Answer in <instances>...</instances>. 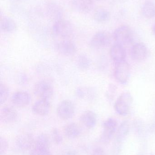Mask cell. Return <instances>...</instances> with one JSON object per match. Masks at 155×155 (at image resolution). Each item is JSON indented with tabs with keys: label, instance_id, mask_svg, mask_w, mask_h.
Returning a JSON list of instances; mask_svg holds the SVG:
<instances>
[{
	"label": "cell",
	"instance_id": "8",
	"mask_svg": "<svg viewBox=\"0 0 155 155\" xmlns=\"http://www.w3.org/2000/svg\"><path fill=\"white\" fill-rule=\"evenodd\" d=\"M130 72V66L128 63L124 61L117 63L115 70V76L118 82L125 84L129 79Z\"/></svg>",
	"mask_w": 155,
	"mask_h": 155
},
{
	"label": "cell",
	"instance_id": "22",
	"mask_svg": "<svg viewBox=\"0 0 155 155\" xmlns=\"http://www.w3.org/2000/svg\"><path fill=\"white\" fill-rule=\"evenodd\" d=\"M76 95L77 97L85 100H91L94 96V91L87 87H80L76 89Z\"/></svg>",
	"mask_w": 155,
	"mask_h": 155
},
{
	"label": "cell",
	"instance_id": "5",
	"mask_svg": "<svg viewBox=\"0 0 155 155\" xmlns=\"http://www.w3.org/2000/svg\"><path fill=\"white\" fill-rule=\"evenodd\" d=\"M34 94L40 99L49 100L54 95V89L52 85L46 81L36 83L34 87Z\"/></svg>",
	"mask_w": 155,
	"mask_h": 155
},
{
	"label": "cell",
	"instance_id": "9",
	"mask_svg": "<svg viewBox=\"0 0 155 155\" xmlns=\"http://www.w3.org/2000/svg\"><path fill=\"white\" fill-rule=\"evenodd\" d=\"M57 52L64 56H72L77 51V47L75 44L69 40L60 41L56 45Z\"/></svg>",
	"mask_w": 155,
	"mask_h": 155
},
{
	"label": "cell",
	"instance_id": "29",
	"mask_svg": "<svg viewBox=\"0 0 155 155\" xmlns=\"http://www.w3.org/2000/svg\"><path fill=\"white\" fill-rule=\"evenodd\" d=\"M0 143H1V149H0L1 155H4L8 150V145H9L8 142L5 138L1 137L0 138Z\"/></svg>",
	"mask_w": 155,
	"mask_h": 155
},
{
	"label": "cell",
	"instance_id": "23",
	"mask_svg": "<svg viewBox=\"0 0 155 155\" xmlns=\"http://www.w3.org/2000/svg\"><path fill=\"white\" fill-rule=\"evenodd\" d=\"M130 125L128 121H123L119 126L116 134V141L122 143L125 139L129 134Z\"/></svg>",
	"mask_w": 155,
	"mask_h": 155
},
{
	"label": "cell",
	"instance_id": "12",
	"mask_svg": "<svg viewBox=\"0 0 155 155\" xmlns=\"http://www.w3.org/2000/svg\"><path fill=\"white\" fill-rule=\"evenodd\" d=\"M16 145L20 149L24 151L31 150L35 143L33 137L31 134H23L16 139Z\"/></svg>",
	"mask_w": 155,
	"mask_h": 155
},
{
	"label": "cell",
	"instance_id": "26",
	"mask_svg": "<svg viewBox=\"0 0 155 155\" xmlns=\"http://www.w3.org/2000/svg\"><path fill=\"white\" fill-rule=\"evenodd\" d=\"M30 155H52L50 147L35 144L31 150Z\"/></svg>",
	"mask_w": 155,
	"mask_h": 155
},
{
	"label": "cell",
	"instance_id": "25",
	"mask_svg": "<svg viewBox=\"0 0 155 155\" xmlns=\"http://www.w3.org/2000/svg\"><path fill=\"white\" fill-rule=\"evenodd\" d=\"M77 67L82 71L88 70L91 65V61L86 54H81L77 57L76 60Z\"/></svg>",
	"mask_w": 155,
	"mask_h": 155
},
{
	"label": "cell",
	"instance_id": "32",
	"mask_svg": "<svg viewBox=\"0 0 155 155\" xmlns=\"http://www.w3.org/2000/svg\"><path fill=\"white\" fill-rule=\"evenodd\" d=\"M97 1H103V0H97Z\"/></svg>",
	"mask_w": 155,
	"mask_h": 155
},
{
	"label": "cell",
	"instance_id": "33",
	"mask_svg": "<svg viewBox=\"0 0 155 155\" xmlns=\"http://www.w3.org/2000/svg\"><path fill=\"white\" fill-rule=\"evenodd\" d=\"M138 155H143V154H139Z\"/></svg>",
	"mask_w": 155,
	"mask_h": 155
},
{
	"label": "cell",
	"instance_id": "1",
	"mask_svg": "<svg viewBox=\"0 0 155 155\" xmlns=\"http://www.w3.org/2000/svg\"><path fill=\"white\" fill-rule=\"evenodd\" d=\"M52 32L55 36L64 40H68L72 36L74 29L70 22L62 19L55 21L52 26Z\"/></svg>",
	"mask_w": 155,
	"mask_h": 155
},
{
	"label": "cell",
	"instance_id": "15",
	"mask_svg": "<svg viewBox=\"0 0 155 155\" xmlns=\"http://www.w3.org/2000/svg\"><path fill=\"white\" fill-rule=\"evenodd\" d=\"M46 12L48 16L55 21L62 19L63 12L61 6L55 3L48 4L46 7Z\"/></svg>",
	"mask_w": 155,
	"mask_h": 155
},
{
	"label": "cell",
	"instance_id": "14",
	"mask_svg": "<svg viewBox=\"0 0 155 155\" xmlns=\"http://www.w3.org/2000/svg\"><path fill=\"white\" fill-rule=\"evenodd\" d=\"M17 117V111L12 107H5L1 109L0 118L3 123L6 124L13 123L16 121Z\"/></svg>",
	"mask_w": 155,
	"mask_h": 155
},
{
	"label": "cell",
	"instance_id": "2",
	"mask_svg": "<svg viewBox=\"0 0 155 155\" xmlns=\"http://www.w3.org/2000/svg\"><path fill=\"white\" fill-rule=\"evenodd\" d=\"M133 99L130 93L125 92L122 94L114 105L116 112L121 116L128 114L133 103Z\"/></svg>",
	"mask_w": 155,
	"mask_h": 155
},
{
	"label": "cell",
	"instance_id": "3",
	"mask_svg": "<svg viewBox=\"0 0 155 155\" xmlns=\"http://www.w3.org/2000/svg\"><path fill=\"white\" fill-rule=\"evenodd\" d=\"M113 36L116 43L122 45L131 43L133 38L132 30L129 26L126 25H121L118 27L115 31Z\"/></svg>",
	"mask_w": 155,
	"mask_h": 155
},
{
	"label": "cell",
	"instance_id": "18",
	"mask_svg": "<svg viewBox=\"0 0 155 155\" xmlns=\"http://www.w3.org/2000/svg\"><path fill=\"white\" fill-rule=\"evenodd\" d=\"M80 120L86 128L91 129L95 126L97 118L96 114L93 112L86 111L82 114L80 117Z\"/></svg>",
	"mask_w": 155,
	"mask_h": 155
},
{
	"label": "cell",
	"instance_id": "30",
	"mask_svg": "<svg viewBox=\"0 0 155 155\" xmlns=\"http://www.w3.org/2000/svg\"><path fill=\"white\" fill-rule=\"evenodd\" d=\"M92 155H104V152L101 147H96L93 151Z\"/></svg>",
	"mask_w": 155,
	"mask_h": 155
},
{
	"label": "cell",
	"instance_id": "16",
	"mask_svg": "<svg viewBox=\"0 0 155 155\" xmlns=\"http://www.w3.org/2000/svg\"><path fill=\"white\" fill-rule=\"evenodd\" d=\"M110 56L113 61L118 62L124 61L126 56V51L123 45L116 43L111 47Z\"/></svg>",
	"mask_w": 155,
	"mask_h": 155
},
{
	"label": "cell",
	"instance_id": "20",
	"mask_svg": "<svg viewBox=\"0 0 155 155\" xmlns=\"http://www.w3.org/2000/svg\"><path fill=\"white\" fill-rule=\"evenodd\" d=\"M64 133L66 137L70 139H74L78 137L81 134V128L77 124L71 123L65 127Z\"/></svg>",
	"mask_w": 155,
	"mask_h": 155
},
{
	"label": "cell",
	"instance_id": "6",
	"mask_svg": "<svg viewBox=\"0 0 155 155\" xmlns=\"http://www.w3.org/2000/svg\"><path fill=\"white\" fill-rule=\"evenodd\" d=\"M75 107L72 102L65 100L61 102L56 109V113L59 118L62 120H68L74 115Z\"/></svg>",
	"mask_w": 155,
	"mask_h": 155
},
{
	"label": "cell",
	"instance_id": "21",
	"mask_svg": "<svg viewBox=\"0 0 155 155\" xmlns=\"http://www.w3.org/2000/svg\"><path fill=\"white\" fill-rule=\"evenodd\" d=\"M141 12L144 17L151 19L155 17V3L152 1H147L143 4Z\"/></svg>",
	"mask_w": 155,
	"mask_h": 155
},
{
	"label": "cell",
	"instance_id": "10",
	"mask_svg": "<svg viewBox=\"0 0 155 155\" xmlns=\"http://www.w3.org/2000/svg\"><path fill=\"white\" fill-rule=\"evenodd\" d=\"M11 101L15 106L25 107L31 103V97L30 94L25 91H17L12 96Z\"/></svg>",
	"mask_w": 155,
	"mask_h": 155
},
{
	"label": "cell",
	"instance_id": "4",
	"mask_svg": "<svg viewBox=\"0 0 155 155\" xmlns=\"http://www.w3.org/2000/svg\"><path fill=\"white\" fill-rule=\"evenodd\" d=\"M112 36L106 31H101L96 33L91 39L90 46L94 49H102L107 47L111 43Z\"/></svg>",
	"mask_w": 155,
	"mask_h": 155
},
{
	"label": "cell",
	"instance_id": "27",
	"mask_svg": "<svg viewBox=\"0 0 155 155\" xmlns=\"http://www.w3.org/2000/svg\"><path fill=\"white\" fill-rule=\"evenodd\" d=\"M10 94L9 89L7 86L1 83L0 84V103L2 105L8 99Z\"/></svg>",
	"mask_w": 155,
	"mask_h": 155
},
{
	"label": "cell",
	"instance_id": "13",
	"mask_svg": "<svg viewBox=\"0 0 155 155\" xmlns=\"http://www.w3.org/2000/svg\"><path fill=\"white\" fill-rule=\"evenodd\" d=\"M51 109V104L49 100L40 99L35 102L32 107L34 114L44 116L49 114Z\"/></svg>",
	"mask_w": 155,
	"mask_h": 155
},
{
	"label": "cell",
	"instance_id": "28",
	"mask_svg": "<svg viewBox=\"0 0 155 155\" xmlns=\"http://www.w3.org/2000/svg\"><path fill=\"white\" fill-rule=\"evenodd\" d=\"M52 137L53 141L56 144H60L62 142V136L56 128H54L52 131Z\"/></svg>",
	"mask_w": 155,
	"mask_h": 155
},
{
	"label": "cell",
	"instance_id": "11",
	"mask_svg": "<svg viewBox=\"0 0 155 155\" xmlns=\"http://www.w3.org/2000/svg\"><path fill=\"white\" fill-rule=\"evenodd\" d=\"M132 59L136 61H141L146 58L147 50L146 46L143 43L135 44L131 48Z\"/></svg>",
	"mask_w": 155,
	"mask_h": 155
},
{
	"label": "cell",
	"instance_id": "34",
	"mask_svg": "<svg viewBox=\"0 0 155 155\" xmlns=\"http://www.w3.org/2000/svg\"><path fill=\"white\" fill-rule=\"evenodd\" d=\"M154 155V154H151V155Z\"/></svg>",
	"mask_w": 155,
	"mask_h": 155
},
{
	"label": "cell",
	"instance_id": "17",
	"mask_svg": "<svg viewBox=\"0 0 155 155\" xmlns=\"http://www.w3.org/2000/svg\"><path fill=\"white\" fill-rule=\"evenodd\" d=\"M74 8L82 13H87L91 12L94 7L93 0H73Z\"/></svg>",
	"mask_w": 155,
	"mask_h": 155
},
{
	"label": "cell",
	"instance_id": "19",
	"mask_svg": "<svg viewBox=\"0 0 155 155\" xmlns=\"http://www.w3.org/2000/svg\"><path fill=\"white\" fill-rule=\"evenodd\" d=\"M1 29L4 32L12 33L17 29V25L15 21L11 18L1 16Z\"/></svg>",
	"mask_w": 155,
	"mask_h": 155
},
{
	"label": "cell",
	"instance_id": "31",
	"mask_svg": "<svg viewBox=\"0 0 155 155\" xmlns=\"http://www.w3.org/2000/svg\"><path fill=\"white\" fill-rule=\"evenodd\" d=\"M153 33L155 35V23L153 27Z\"/></svg>",
	"mask_w": 155,
	"mask_h": 155
},
{
	"label": "cell",
	"instance_id": "7",
	"mask_svg": "<svg viewBox=\"0 0 155 155\" xmlns=\"http://www.w3.org/2000/svg\"><path fill=\"white\" fill-rule=\"evenodd\" d=\"M117 126V122L113 118H108L104 122L103 130L101 136L102 143L106 144L110 142L116 130Z\"/></svg>",
	"mask_w": 155,
	"mask_h": 155
},
{
	"label": "cell",
	"instance_id": "24",
	"mask_svg": "<svg viewBox=\"0 0 155 155\" xmlns=\"http://www.w3.org/2000/svg\"><path fill=\"white\" fill-rule=\"evenodd\" d=\"M111 18L110 12L105 9L96 10L94 14V19L97 22L105 23L109 21Z\"/></svg>",
	"mask_w": 155,
	"mask_h": 155
}]
</instances>
